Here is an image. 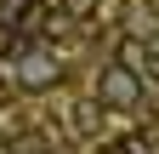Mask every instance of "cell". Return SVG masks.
<instances>
[{
  "label": "cell",
  "mask_w": 159,
  "mask_h": 154,
  "mask_svg": "<svg viewBox=\"0 0 159 154\" xmlns=\"http://www.w3.org/2000/svg\"><path fill=\"white\" fill-rule=\"evenodd\" d=\"M97 97H102L108 108H136V103H142V74H131V69L114 63L102 80H97Z\"/></svg>",
  "instance_id": "6da1fadb"
},
{
  "label": "cell",
  "mask_w": 159,
  "mask_h": 154,
  "mask_svg": "<svg viewBox=\"0 0 159 154\" xmlns=\"http://www.w3.org/2000/svg\"><path fill=\"white\" fill-rule=\"evenodd\" d=\"M17 80H23L29 91H46V86L57 80V63H51V57H40V51H34V57H23V74H17Z\"/></svg>",
  "instance_id": "7a4b0ae2"
}]
</instances>
